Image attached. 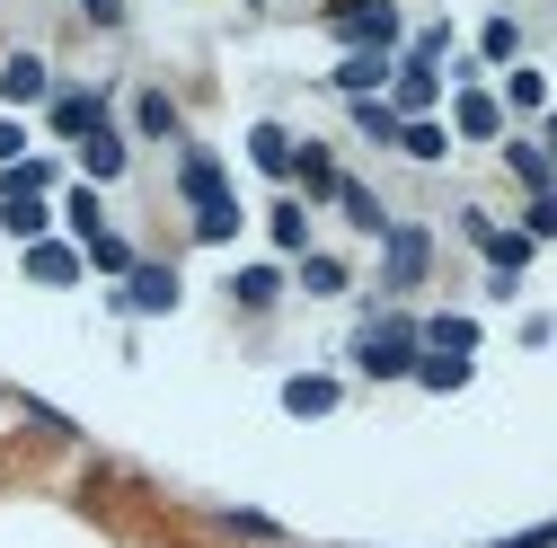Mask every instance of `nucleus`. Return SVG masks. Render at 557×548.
<instances>
[{
  "label": "nucleus",
  "instance_id": "2",
  "mask_svg": "<svg viewBox=\"0 0 557 548\" xmlns=\"http://www.w3.org/2000/svg\"><path fill=\"white\" fill-rule=\"evenodd\" d=\"M381 265H389V274H381L389 292H407V284H425V265H434V239L416 231V222H389V231H381Z\"/></svg>",
  "mask_w": 557,
  "mask_h": 548
},
{
  "label": "nucleus",
  "instance_id": "20",
  "mask_svg": "<svg viewBox=\"0 0 557 548\" xmlns=\"http://www.w3.org/2000/svg\"><path fill=\"white\" fill-rule=\"evenodd\" d=\"M355 124L372 133V142H398V124H407V115H398V107H381V98H355Z\"/></svg>",
  "mask_w": 557,
  "mask_h": 548
},
{
  "label": "nucleus",
  "instance_id": "28",
  "mask_svg": "<svg viewBox=\"0 0 557 548\" xmlns=\"http://www.w3.org/2000/svg\"><path fill=\"white\" fill-rule=\"evenodd\" d=\"M10 195H45V169H36V160L10 169V177H0V203H10Z\"/></svg>",
  "mask_w": 557,
  "mask_h": 548
},
{
  "label": "nucleus",
  "instance_id": "5",
  "mask_svg": "<svg viewBox=\"0 0 557 548\" xmlns=\"http://www.w3.org/2000/svg\"><path fill=\"white\" fill-rule=\"evenodd\" d=\"M284 407H293V416H336V381H319V372H301V381L284 389Z\"/></svg>",
  "mask_w": 557,
  "mask_h": 548
},
{
  "label": "nucleus",
  "instance_id": "19",
  "mask_svg": "<svg viewBox=\"0 0 557 548\" xmlns=\"http://www.w3.org/2000/svg\"><path fill=\"white\" fill-rule=\"evenodd\" d=\"M0 89H10V98H45V62H36V53H10V72H0Z\"/></svg>",
  "mask_w": 557,
  "mask_h": 548
},
{
  "label": "nucleus",
  "instance_id": "24",
  "mask_svg": "<svg viewBox=\"0 0 557 548\" xmlns=\"http://www.w3.org/2000/svg\"><path fill=\"white\" fill-rule=\"evenodd\" d=\"M133 124H143V133H160V142H169V133H177V107H169V98H160V89H151V98H143V107H133Z\"/></svg>",
  "mask_w": 557,
  "mask_h": 548
},
{
  "label": "nucleus",
  "instance_id": "25",
  "mask_svg": "<svg viewBox=\"0 0 557 548\" xmlns=\"http://www.w3.org/2000/svg\"><path fill=\"white\" fill-rule=\"evenodd\" d=\"M301 284H310V292H345V284H355V274H345L336 257H310V265H301Z\"/></svg>",
  "mask_w": 557,
  "mask_h": 548
},
{
  "label": "nucleus",
  "instance_id": "4",
  "mask_svg": "<svg viewBox=\"0 0 557 548\" xmlns=\"http://www.w3.org/2000/svg\"><path fill=\"white\" fill-rule=\"evenodd\" d=\"M98 124H107V98H89V89H72V98H53V133H72V142H89Z\"/></svg>",
  "mask_w": 557,
  "mask_h": 548
},
{
  "label": "nucleus",
  "instance_id": "1",
  "mask_svg": "<svg viewBox=\"0 0 557 548\" xmlns=\"http://www.w3.org/2000/svg\"><path fill=\"white\" fill-rule=\"evenodd\" d=\"M416 346H425L416 319H372V327L355 336V363H363L372 381H398V372H416Z\"/></svg>",
  "mask_w": 557,
  "mask_h": 548
},
{
  "label": "nucleus",
  "instance_id": "17",
  "mask_svg": "<svg viewBox=\"0 0 557 548\" xmlns=\"http://www.w3.org/2000/svg\"><path fill=\"white\" fill-rule=\"evenodd\" d=\"M513 177H522V186H540V195H548V186H557V160H548V151H540V142H513Z\"/></svg>",
  "mask_w": 557,
  "mask_h": 548
},
{
  "label": "nucleus",
  "instance_id": "18",
  "mask_svg": "<svg viewBox=\"0 0 557 548\" xmlns=\"http://www.w3.org/2000/svg\"><path fill=\"white\" fill-rule=\"evenodd\" d=\"M416 336H425L434 354H469V346H478V327H469V319H434V327H416Z\"/></svg>",
  "mask_w": 557,
  "mask_h": 548
},
{
  "label": "nucleus",
  "instance_id": "10",
  "mask_svg": "<svg viewBox=\"0 0 557 548\" xmlns=\"http://www.w3.org/2000/svg\"><path fill=\"white\" fill-rule=\"evenodd\" d=\"M81 160H89V186H98V177H124V142H115L107 124H98L89 142H81Z\"/></svg>",
  "mask_w": 557,
  "mask_h": 548
},
{
  "label": "nucleus",
  "instance_id": "8",
  "mask_svg": "<svg viewBox=\"0 0 557 548\" xmlns=\"http://www.w3.org/2000/svg\"><path fill=\"white\" fill-rule=\"evenodd\" d=\"M177 301V274L169 265H133V310H169Z\"/></svg>",
  "mask_w": 557,
  "mask_h": 548
},
{
  "label": "nucleus",
  "instance_id": "15",
  "mask_svg": "<svg viewBox=\"0 0 557 548\" xmlns=\"http://www.w3.org/2000/svg\"><path fill=\"white\" fill-rule=\"evenodd\" d=\"M416 381H425V389H460L469 381V354H416Z\"/></svg>",
  "mask_w": 557,
  "mask_h": 548
},
{
  "label": "nucleus",
  "instance_id": "29",
  "mask_svg": "<svg viewBox=\"0 0 557 548\" xmlns=\"http://www.w3.org/2000/svg\"><path fill=\"white\" fill-rule=\"evenodd\" d=\"M72 231H81V239H98V186H81V195H72Z\"/></svg>",
  "mask_w": 557,
  "mask_h": 548
},
{
  "label": "nucleus",
  "instance_id": "21",
  "mask_svg": "<svg viewBox=\"0 0 557 548\" xmlns=\"http://www.w3.org/2000/svg\"><path fill=\"white\" fill-rule=\"evenodd\" d=\"M27 274H36V284H72L81 257H72V248H36V257H27Z\"/></svg>",
  "mask_w": 557,
  "mask_h": 548
},
{
  "label": "nucleus",
  "instance_id": "23",
  "mask_svg": "<svg viewBox=\"0 0 557 548\" xmlns=\"http://www.w3.org/2000/svg\"><path fill=\"white\" fill-rule=\"evenodd\" d=\"M460 133H469V142H486V133H496V98L469 89V98H460Z\"/></svg>",
  "mask_w": 557,
  "mask_h": 548
},
{
  "label": "nucleus",
  "instance_id": "33",
  "mask_svg": "<svg viewBox=\"0 0 557 548\" xmlns=\"http://www.w3.org/2000/svg\"><path fill=\"white\" fill-rule=\"evenodd\" d=\"M355 10H372V0H327V18H355Z\"/></svg>",
  "mask_w": 557,
  "mask_h": 548
},
{
  "label": "nucleus",
  "instance_id": "3",
  "mask_svg": "<svg viewBox=\"0 0 557 548\" xmlns=\"http://www.w3.org/2000/svg\"><path fill=\"white\" fill-rule=\"evenodd\" d=\"M336 36H355L363 53H389L398 45V10H389V0H372V10H355V18H327Z\"/></svg>",
  "mask_w": 557,
  "mask_h": 548
},
{
  "label": "nucleus",
  "instance_id": "30",
  "mask_svg": "<svg viewBox=\"0 0 557 548\" xmlns=\"http://www.w3.org/2000/svg\"><path fill=\"white\" fill-rule=\"evenodd\" d=\"M505 98H513V107H548V80H540V72H513V89H505Z\"/></svg>",
  "mask_w": 557,
  "mask_h": 548
},
{
  "label": "nucleus",
  "instance_id": "7",
  "mask_svg": "<svg viewBox=\"0 0 557 548\" xmlns=\"http://www.w3.org/2000/svg\"><path fill=\"white\" fill-rule=\"evenodd\" d=\"M248 160H257L265 177H284V169H293V142H284V124H257V133H248Z\"/></svg>",
  "mask_w": 557,
  "mask_h": 548
},
{
  "label": "nucleus",
  "instance_id": "34",
  "mask_svg": "<svg viewBox=\"0 0 557 548\" xmlns=\"http://www.w3.org/2000/svg\"><path fill=\"white\" fill-rule=\"evenodd\" d=\"M81 10H89V18H98V27H107V18H115V0H81Z\"/></svg>",
  "mask_w": 557,
  "mask_h": 548
},
{
  "label": "nucleus",
  "instance_id": "6",
  "mask_svg": "<svg viewBox=\"0 0 557 548\" xmlns=\"http://www.w3.org/2000/svg\"><path fill=\"white\" fill-rule=\"evenodd\" d=\"M381 80H389V62H381V53H355V62H336V89H345V98H372Z\"/></svg>",
  "mask_w": 557,
  "mask_h": 548
},
{
  "label": "nucleus",
  "instance_id": "31",
  "mask_svg": "<svg viewBox=\"0 0 557 548\" xmlns=\"http://www.w3.org/2000/svg\"><path fill=\"white\" fill-rule=\"evenodd\" d=\"M531 239H557V195H540V203H531Z\"/></svg>",
  "mask_w": 557,
  "mask_h": 548
},
{
  "label": "nucleus",
  "instance_id": "32",
  "mask_svg": "<svg viewBox=\"0 0 557 548\" xmlns=\"http://www.w3.org/2000/svg\"><path fill=\"white\" fill-rule=\"evenodd\" d=\"M18 142H27V133H18V124H0V169L18 160Z\"/></svg>",
  "mask_w": 557,
  "mask_h": 548
},
{
  "label": "nucleus",
  "instance_id": "11",
  "mask_svg": "<svg viewBox=\"0 0 557 548\" xmlns=\"http://www.w3.org/2000/svg\"><path fill=\"white\" fill-rule=\"evenodd\" d=\"M398 151H407V160H443L451 142H443V124H425V115H407V124H398Z\"/></svg>",
  "mask_w": 557,
  "mask_h": 548
},
{
  "label": "nucleus",
  "instance_id": "12",
  "mask_svg": "<svg viewBox=\"0 0 557 548\" xmlns=\"http://www.w3.org/2000/svg\"><path fill=\"white\" fill-rule=\"evenodd\" d=\"M231 292H239L248 310H265L274 292H284V274H274V265H239V274H231Z\"/></svg>",
  "mask_w": 557,
  "mask_h": 548
},
{
  "label": "nucleus",
  "instance_id": "14",
  "mask_svg": "<svg viewBox=\"0 0 557 548\" xmlns=\"http://www.w3.org/2000/svg\"><path fill=\"white\" fill-rule=\"evenodd\" d=\"M186 195H195V213H203V203H231L222 195V169L203 160V151H186Z\"/></svg>",
  "mask_w": 557,
  "mask_h": 548
},
{
  "label": "nucleus",
  "instance_id": "22",
  "mask_svg": "<svg viewBox=\"0 0 557 548\" xmlns=\"http://www.w3.org/2000/svg\"><path fill=\"white\" fill-rule=\"evenodd\" d=\"M0 222H10L18 239H36L45 231V195H10V203H0Z\"/></svg>",
  "mask_w": 557,
  "mask_h": 548
},
{
  "label": "nucleus",
  "instance_id": "26",
  "mask_svg": "<svg viewBox=\"0 0 557 548\" xmlns=\"http://www.w3.org/2000/svg\"><path fill=\"white\" fill-rule=\"evenodd\" d=\"M89 257H98V274H133V248H124V239H107V231L89 239Z\"/></svg>",
  "mask_w": 557,
  "mask_h": 548
},
{
  "label": "nucleus",
  "instance_id": "16",
  "mask_svg": "<svg viewBox=\"0 0 557 548\" xmlns=\"http://www.w3.org/2000/svg\"><path fill=\"white\" fill-rule=\"evenodd\" d=\"M336 203H345V222H355V231H389V222H381V195H372V186H336Z\"/></svg>",
  "mask_w": 557,
  "mask_h": 548
},
{
  "label": "nucleus",
  "instance_id": "9",
  "mask_svg": "<svg viewBox=\"0 0 557 548\" xmlns=\"http://www.w3.org/2000/svg\"><path fill=\"white\" fill-rule=\"evenodd\" d=\"M478 248H486V265H496V274H513V265L531 257V231H478Z\"/></svg>",
  "mask_w": 557,
  "mask_h": 548
},
{
  "label": "nucleus",
  "instance_id": "35",
  "mask_svg": "<svg viewBox=\"0 0 557 548\" xmlns=\"http://www.w3.org/2000/svg\"><path fill=\"white\" fill-rule=\"evenodd\" d=\"M548 160H557V115H548Z\"/></svg>",
  "mask_w": 557,
  "mask_h": 548
},
{
  "label": "nucleus",
  "instance_id": "27",
  "mask_svg": "<svg viewBox=\"0 0 557 548\" xmlns=\"http://www.w3.org/2000/svg\"><path fill=\"white\" fill-rule=\"evenodd\" d=\"M274 239H284V248H301V239H310V222H301V203H274Z\"/></svg>",
  "mask_w": 557,
  "mask_h": 548
},
{
  "label": "nucleus",
  "instance_id": "13",
  "mask_svg": "<svg viewBox=\"0 0 557 548\" xmlns=\"http://www.w3.org/2000/svg\"><path fill=\"white\" fill-rule=\"evenodd\" d=\"M293 177H301L310 195H336V186H345V177H336V160H327L319 142H310V151H293Z\"/></svg>",
  "mask_w": 557,
  "mask_h": 548
}]
</instances>
